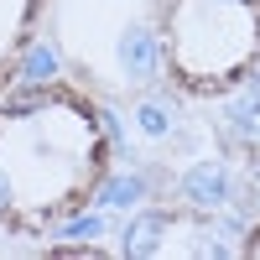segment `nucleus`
<instances>
[{"instance_id":"nucleus-1","label":"nucleus","mask_w":260,"mask_h":260,"mask_svg":"<svg viewBox=\"0 0 260 260\" xmlns=\"http://www.w3.org/2000/svg\"><path fill=\"white\" fill-rule=\"evenodd\" d=\"M115 120L73 78L0 94V234L47 240L94 208L115 172Z\"/></svg>"},{"instance_id":"nucleus-2","label":"nucleus","mask_w":260,"mask_h":260,"mask_svg":"<svg viewBox=\"0 0 260 260\" xmlns=\"http://www.w3.org/2000/svg\"><path fill=\"white\" fill-rule=\"evenodd\" d=\"M151 52L182 99H229L260 73V0H156Z\"/></svg>"},{"instance_id":"nucleus-3","label":"nucleus","mask_w":260,"mask_h":260,"mask_svg":"<svg viewBox=\"0 0 260 260\" xmlns=\"http://www.w3.org/2000/svg\"><path fill=\"white\" fill-rule=\"evenodd\" d=\"M120 250L130 260H203V255H229L234 240L213 213L192 203H151L125 224Z\"/></svg>"},{"instance_id":"nucleus-4","label":"nucleus","mask_w":260,"mask_h":260,"mask_svg":"<svg viewBox=\"0 0 260 260\" xmlns=\"http://www.w3.org/2000/svg\"><path fill=\"white\" fill-rule=\"evenodd\" d=\"M47 11H52V0H0V94L16 83L21 62L31 57Z\"/></svg>"},{"instance_id":"nucleus-5","label":"nucleus","mask_w":260,"mask_h":260,"mask_svg":"<svg viewBox=\"0 0 260 260\" xmlns=\"http://www.w3.org/2000/svg\"><path fill=\"white\" fill-rule=\"evenodd\" d=\"M229 146H234V161H240L245 182L260 192V89L240 104V115H234V130H229Z\"/></svg>"},{"instance_id":"nucleus-6","label":"nucleus","mask_w":260,"mask_h":260,"mask_svg":"<svg viewBox=\"0 0 260 260\" xmlns=\"http://www.w3.org/2000/svg\"><path fill=\"white\" fill-rule=\"evenodd\" d=\"M234 255H250V260H260V219H250V224H245V234L234 240Z\"/></svg>"}]
</instances>
